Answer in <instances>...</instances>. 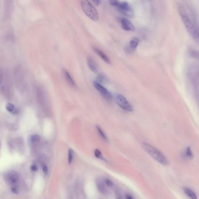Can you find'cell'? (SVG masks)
Here are the masks:
<instances>
[{"instance_id": "obj_13", "label": "cell", "mask_w": 199, "mask_h": 199, "mask_svg": "<svg viewBox=\"0 0 199 199\" xmlns=\"http://www.w3.org/2000/svg\"><path fill=\"white\" fill-rule=\"evenodd\" d=\"M87 65L89 68L92 72L95 73H97L98 71V67L97 64L95 63V61L92 58V57H89L87 58Z\"/></svg>"}, {"instance_id": "obj_8", "label": "cell", "mask_w": 199, "mask_h": 199, "mask_svg": "<svg viewBox=\"0 0 199 199\" xmlns=\"http://www.w3.org/2000/svg\"><path fill=\"white\" fill-rule=\"evenodd\" d=\"M36 96L39 103L43 108H45L47 106V99L43 90L40 87H37L36 89Z\"/></svg>"}, {"instance_id": "obj_11", "label": "cell", "mask_w": 199, "mask_h": 199, "mask_svg": "<svg viewBox=\"0 0 199 199\" xmlns=\"http://www.w3.org/2000/svg\"><path fill=\"white\" fill-rule=\"evenodd\" d=\"M93 50L95 51V52L107 64H111V60L109 58V57L104 53L103 51H101L100 49L96 48V47H93Z\"/></svg>"}, {"instance_id": "obj_10", "label": "cell", "mask_w": 199, "mask_h": 199, "mask_svg": "<svg viewBox=\"0 0 199 199\" xmlns=\"http://www.w3.org/2000/svg\"><path fill=\"white\" fill-rule=\"evenodd\" d=\"M62 73H63V76L65 78V80L70 86L73 87H76V83H75L73 78H72V76H71V75L69 73V72L68 70H67L65 69H63Z\"/></svg>"}, {"instance_id": "obj_9", "label": "cell", "mask_w": 199, "mask_h": 199, "mask_svg": "<svg viewBox=\"0 0 199 199\" xmlns=\"http://www.w3.org/2000/svg\"><path fill=\"white\" fill-rule=\"evenodd\" d=\"M122 28L125 31L133 32L135 30V27L129 20L126 18H122L121 21Z\"/></svg>"}, {"instance_id": "obj_18", "label": "cell", "mask_w": 199, "mask_h": 199, "mask_svg": "<svg viewBox=\"0 0 199 199\" xmlns=\"http://www.w3.org/2000/svg\"><path fill=\"white\" fill-rule=\"evenodd\" d=\"M6 109L9 113H12L14 114H17L18 113V110L17 108L12 103H7L6 105Z\"/></svg>"}, {"instance_id": "obj_4", "label": "cell", "mask_w": 199, "mask_h": 199, "mask_svg": "<svg viewBox=\"0 0 199 199\" xmlns=\"http://www.w3.org/2000/svg\"><path fill=\"white\" fill-rule=\"evenodd\" d=\"M14 75L16 86L17 89L22 91L24 90L25 88V80L24 77V73L22 67L17 65L15 67L14 71Z\"/></svg>"}, {"instance_id": "obj_23", "label": "cell", "mask_w": 199, "mask_h": 199, "mask_svg": "<svg viewBox=\"0 0 199 199\" xmlns=\"http://www.w3.org/2000/svg\"><path fill=\"white\" fill-rule=\"evenodd\" d=\"M95 157L98 158V159H100V160H102L103 161H105V158H104V157L103 156L101 151L98 149H95Z\"/></svg>"}, {"instance_id": "obj_27", "label": "cell", "mask_w": 199, "mask_h": 199, "mask_svg": "<svg viewBox=\"0 0 199 199\" xmlns=\"http://www.w3.org/2000/svg\"><path fill=\"white\" fill-rule=\"evenodd\" d=\"M110 3L111 5L114 7H117L120 3L118 0H110Z\"/></svg>"}, {"instance_id": "obj_6", "label": "cell", "mask_w": 199, "mask_h": 199, "mask_svg": "<svg viewBox=\"0 0 199 199\" xmlns=\"http://www.w3.org/2000/svg\"><path fill=\"white\" fill-rule=\"evenodd\" d=\"M117 7L125 16L129 17H134V12L127 2L124 1L120 2Z\"/></svg>"}, {"instance_id": "obj_17", "label": "cell", "mask_w": 199, "mask_h": 199, "mask_svg": "<svg viewBox=\"0 0 199 199\" xmlns=\"http://www.w3.org/2000/svg\"><path fill=\"white\" fill-rule=\"evenodd\" d=\"M95 127H96V129L97 130V132H98V135L100 136V137L103 138V140L104 141H106V142H108V138H107V136L105 132L101 128V126H100L98 125H96Z\"/></svg>"}, {"instance_id": "obj_34", "label": "cell", "mask_w": 199, "mask_h": 199, "mask_svg": "<svg viewBox=\"0 0 199 199\" xmlns=\"http://www.w3.org/2000/svg\"><path fill=\"white\" fill-rule=\"evenodd\" d=\"M117 199H122L121 196L120 194H117Z\"/></svg>"}, {"instance_id": "obj_28", "label": "cell", "mask_w": 199, "mask_h": 199, "mask_svg": "<svg viewBox=\"0 0 199 199\" xmlns=\"http://www.w3.org/2000/svg\"><path fill=\"white\" fill-rule=\"evenodd\" d=\"M42 169H43L44 173H45V175H47L48 173V167L46 165L43 164L42 165Z\"/></svg>"}, {"instance_id": "obj_31", "label": "cell", "mask_w": 199, "mask_h": 199, "mask_svg": "<svg viewBox=\"0 0 199 199\" xmlns=\"http://www.w3.org/2000/svg\"><path fill=\"white\" fill-rule=\"evenodd\" d=\"M37 166L36 165H32L31 166V170L33 171H37Z\"/></svg>"}, {"instance_id": "obj_15", "label": "cell", "mask_w": 199, "mask_h": 199, "mask_svg": "<svg viewBox=\"0 0 199 199\" xmlns=\"http://www.w3.org/2000/svg\"><path fill=\"white\" fill-rule=\"evenodd\" d=\"M185 194L191 199H197V196L196 193L188 188H183V189Z\"/></svg>"}, {"instance_id": "obj_3", "label": "cell", "mask_w": 199, "mask_h": 199, "mask_svg": "<svg viewBox=\"0 0 199 199\" xmlns=\"http://www.w3.org/2000/svg\"><path fill=\"white\" fill-rule=\"evenodd\" d=\"M81 6L84 13L93 21H98L99 15L98 11L89 0H81Z\"/></svg>"}, {"instance_id": "obj_5", "label": "cell", "mask_w": 199, "mask_h": 199, "mask_svg": "<svg viewBox=\"0 0 199 199\" xmlns=\"http://www.w3.org/2000/svg\"><path fill=\"white\" fill-rule=\"evenodd\" d=\"M115 101L117 104H118L122 109L129 112L133 111L132 106L123 95L120 94L117 95L115 96Z\"/></svg>"}, {"instance_id": "obj_2", "label": "cell", "mask_w": 199, "mask_h": 199, "mask_svg": "<svg viewBox=\"0 0 199 199\" xmlns=\"http://www.w3.org/2000/svg\"><path fill=\"white\" fill-rule=\"evenodd\" d=\"M142 147L145 151L147 152L156 161L163 165L168 164L167 158L160 150L146 142L142 143Z\"/></svg>"}, {"instance_id": "obj_20", "label": "cell", "mask_w": 199, "mask_h": 199, "mask_svg": "<svg viewBox=\"0 0 199 199\" xmlns=\"http://www.w3.org/2000/svg\"><path fill=\"white\" fill-rule=\"evenodd\" d=\"M183 155L185 156V157H186V158L193 159L194 156H193V154L192 153V151L191 150V147H188L186 148V150H185V151L183 153Z\"/></svg>"}, {"instance_id": "obj_32", "label": "cell", "mask_w": 199, "mask_h": 199, "mask_svg": "<svg viewBox=\"0 0 199 199\" xmlns=\"http://www.w3.org/2000/svg\"><path fill=\"white\" fill-rule=\"evenodd\" d=\"M126 199H133V197L132 196H130V194H126Z\"/></svg>"}, {"instance_id": "obj_12", "label": "cell", "mask_w": 199, "mask_h": 199, "mask_svg": "<svg viewBox=\"0 0 199 199\" xmlns=\"http://www.w3.org/2000/svg\"><path fill=\"white\" fill-rule=\"evenodd\" d=\"M140 43V40L137 37H134L130 40L129 43V45L128 47V51L129 52H132L134 51L138 47V44Z\"/></svg>"}, {"instance_id": "obj_24", "label": "cell", "mask_w": 199, "mask_h": 199, "mask_svg": "<svg viewBox=\"0 0 199 199\" xmlns=\"http://www.w3.org/2000/svg\"><path fill=\"white\" fill-rule=\"evenodd\" d=\"M30 140L32 143H37L40 140V136L37 135H33L30 136Z\"/></svg>"}, {"instance_id": "obj_26", "label": "cell", "mask_w": 199, "mask_h": 199, "mask_svg": "<svg viewBox=\"0 0 199 199\" xmlns=\"http://www.w3.org/2000/svg\"><path fill=\"white\" fill-rule=\"evenodd\" d=\"M11 191L14 194H18L19 193V190H18V188H17L16 185H12V186L11 187Z\"/></svg>"}, {"instance_id": "obj_7", "label": "cell", "mask_w": 199, "mask_h": 199, "mask_svg": "<svg viewBox=\"0 0 199 199\" xmlns=\"http://www.w3.org/2000/svg\"><path fill=\"white\" fill-rule=\"evenodd\" d=\"M93 85L97 89V90L101 94V95H102L104 98H105L108 101L112 100L113 95L105 87H104L102 85L96 82H94Z\"/></svg>"}, {"instance_id": "obj_22", "label": "cell", "mask_w": 199, "mask_h": 199, "mask_svg": "<svg viewBox=\"0 0 199 199\" xmlns=\"http://www.w3.org/2000/svg\"><path fill=\"white\" fill-rule=\"evenodd\" d=\"M73 158H74V152H73V150L69 149V151H68V161L69 164L72 163Z\"/></svg>"}, {"instance_id": "obj_14", "label": "cell", "mask_w": 199, "mask_h": 199, "mask_svg": "<svg viewBox=\"0 0 199 199\" xmlns=\"http://www.w3.org/2000/svg\"><path fill=\"white\" fill-rule=\"evenodd\" d=\"M8 180L9 182L12 184V185H16L19 181V175L16 172H11L9 173L8 176Z\"/></svg>"}, {"instance_id": "obj_25", "label": "cell", "mask_w": 199, "mask_h": 199, "mask_svg": "<svg viewBox=\"0 0 199 199\" xmlns=\"http://www.w3.org/2000/svg\"><path fill=\"white\" fill-rule=\"evenodd\" d=\"M105 80H106L105 77L104 76H103V75H100L97 78L96 82H97V83H100V84L101 85V83L105 82Z\"/></svg>"}, {"instance_id": "obj_21", "label": "cell", "mask_w": 199, "mask_h": 199, "mask_svg": "<svg viewBox=\"0 0 199 199\" xmlns=\"http://www.w3.org/2000/svg\"><path fill=\"white\" fill-rule=\"evenodd\" d=\"M188 53L191 57L199 60V51H198L194 50H190Z\"/></svg>"}, {"instance_id": "obj_16", "label": "cell", "mask_w": 199, "mask_h": 199, "mask_svg": "<svg viewBox=\"0 0 199 199\" xmlns=\"http://www.w3.org/2000/svg\"><path fill=\"white\" fill-rule=\"evenodd\" d=\"M5 75L6 73H5L4 70L1 68H0V92L1 93L3 89L4 85V83L5 80Z\"/></svg>"}, {"instance_id": "obj_1", "label": "cell", "mask_w": 199, "mask_h": 199, "mask_svg": "<svg viewBox=\"0 0 199 199\" xmlns=\"http://www.w3.org/2000/svg\"><path fill=\"white\" fill-rule=\"evenodd\" d=\"M177 9L179 14L182 19L183 25L186 27L187 31L194 40H196L197 42H199L196 25H194L191 20L190 17L187 14L186 9L182 4H179L177 6Z\"/></svg>"}, {"instance_id": "obj_30", "label": "cell", "mask_w": 199, "mask_h": 199, "mask_svg": "<svg viewBox=\"0 0 199 199\" xmlns=\"http://www.w3.org/2000/svg\"><path fill=\"white\" fill-rule=\"evenodd\" d=\"M92 1L97 6L101 4V0H92Z\"/></svg>"}, {"instance_id": "obj_29", "label": "cell", "mask_w": 199, "mask_h": 199, "mask_svg": "<svg viewBox=\"0 0 199 199\" xmlns=\"http://www.w3.org/2000/svg\"><path fill=\"white\" fill-rule=\"evenodd\" d=\"M105 184L109 187H111L113 185V182L109 179H107L105 180Z\"/></svg>"}, {"instance_id": "obj_33", "label": "cell", "mask_w": 199, "mask_h": 199, "mask_svg": "<svg viewBox=\"0 0 199 199\" xmlns=\"http://www.w3.org/2000/svg\"><path fill=\"white\" fill-rule=\"evenodd\" d=\"M196 29H197V35H198V39H199V26L196 25Z\"/></svg>"}, {"instance_id": "obj_19", "label": "cell", "mask_w": 199, "mask_h": 199, "mask_svg": "<svg viewBox=\"0 0 199 199\" xmlns=\"http://www.w3.org/2000/svg\"><path fill=\"white\" fill-rule=\"evenodd\" d=\"M96 185H97V187L98 190L100 193H101L102 194H105L106 193L107 189H106L105 185L103 182H101V181H98L96 183Z\"/></svg>"}]
</instances>
